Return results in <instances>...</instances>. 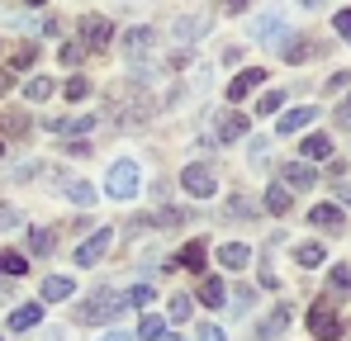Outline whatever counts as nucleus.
Listing matches in <instances>:
<instances>
[{"mask_svg": "<svg viewBox=\"0 0 351 341\" xmlns=\"http://www.w3.org/2000/svg\"><path fill=\"white\" fill-rule=\"evenodd\" d=\"M308 332H313V341H342V318L328 299H318L308 308Z\"/></svg>", "mask_w": 351, "mask_h": 341, "instance_id": "nucleus-1", "label": "nucleus"}, {"mask_svg": "<svg viewBox=\"0 0 351 341\" xmlns=\"http://www.w3.org/2000/svg\"><path fill=\"white\" fill-rule=\"evenodd\" d=\"M123 308H128V303H123L119 294H105V289H100L90 303H81V308H76V323H114Z\"/></svg>", "mask_w": 351, "mask_h": 341, "instance_id": "nucleus-2", "label": "nucleus"}, {"mask_svg": "<svg viewBox=\"0 0 351 341\" xmlns=\"http://www.w3.org/2000/svg\"><path fill=\"white\" fill-rule=\"evenodd\" d=\"M138 185H143L138 162H114V166H110V175H105V190H110L114 199H133V194H138Z\"/></svg>", "mask_w": 351, "mask_h": 341, "instance_id": "nucleus-3", "label": "nucleus"}, {"mask_svg": "<svg viewBox=\"0 0 351 341\" xmlns=\"http://www.w3.org/2000/svg\"><path fill=\"white\" fill-rule=\"evenodd\" d=\"M180 190H185L190 199H214L219 180H214V170H209V166H185V170H180Z\"/></svg>", "mask_w": 351, "mask_h": 341, "instance_id": "nucleus-4", "label": "nucleus"}, {"mask_svg": "<svg viewBox=\"0 0 351 341\" xmlns=\"http://www.w3.org/2000/svg\"><path fill=\"white\" fill-rule=\"evenodd\" d=\"M110 242H114V232H110V227H95V232L76 247V266H95V261L110 251Z\"/></svg>", "mask_w": 351, "mask_h": 341, "instance_id": "nucleus-5", "label": "nucleus"}, {"mask_svg": "<svg viewBox=\"0 0 351 341\" xmlns=\"http://www.w3.org/2000/svg\"><path fill=\"white\" fill-rule=\"evenodd\" d=\"M81 38H86V48H105V43L114 38V29H110L105 14H86V19H81Z\"/></svg>", "mask_w": 351, "mask_h": 341, "instance_id": "nucleus-6", "label": "nucleus"}, {"mask_svg": "<svg viewBox=\"0 0 351 341\" xmlns=\"http://www.w3.org/2000/svg\"><path fill=\"white\" fill-rule=\"evenodd\" d=\"M261 81H266V71H261V66H247L242 76H233V81H228V100H233V105H242V100L261 86Z\"/></svg>", "mask_w": 351, "mask_h": 341, "instance_id": "nucleus-7", "label": "nucleus"}, {"mask_svg": "<svg viewBox=\"0 0 351 341\" xmlns=\"http://www.w3.org/2000/svg\"><path fill=\"white\" fill-rule=\"evenodd\" d=\"M256 38L276 48V43H285V38H290V29H285V19H280V14H261V19H256Z\"/></svg>", "mask_w": 351, "mask_h": 341, "instance_id": "nucleus-8", "label": "nucleus"}, {"mask_svg": "<svg viewBox=\"0 0 351 341\" xmlns=\"http://www.w3.org/2000/svg\"><path fill=\"white\" fill-rule=\"evenodd\" d=\"M247 261H252V247H247V242H223V247H219V266H223V270L237 275Z\"/></svg>", "mask_w": 351, "mask_h": 341, "instance_id": "nucleus-9", "label": "nucleus"}, {"mask_svg": "<svg viewBox=\"0 0 351 341\" xmlns=\"http://www.w3.org/2000/svg\"><path fill=\"white\" fill-rule=\"evenodd\" d=\"M204 261H209V247H204V242H185V247H180V256H176L171 266L195 270V275H199V270H204Z\"/></svg>", "mask_w": 351, "mask_h": 341, "instance_id": "nucleus-10", "label": "nucleus"}, {"mask_svg": "<svg viewBox=\"0 0 351 341\" xmlns=\"http://www.w3.org/2000/svg\"><path fill=\"white\" fill-rule=\"evenodd\" d=\"M308 223H313V227H328V232H342L347 218H342V209H337V204H313V209H308Z\"/></svg>", "mask_w": 351, "mask_h": 341, "instance_id": "nucleus-11", "label": "nucleus"}, {"mask_svg": "<svg viewBox=\"0 0 351 341\" xmlns=\"http://www.w3.org/2000/svg\"><path fill=\"white\" fill-rule=\"evenodd\" d=\"M299 152H304L308 166H313V162H328V157H332V138H328V133H308Z\"/></svg>", "mask_w": 351, "mask_h": 341, "instance_id": "nucleus-12", "label": "nucleus"}, {"mask_svg": "<svg viewBox=\"0 0 351 341\" xmlns=\"http://www.w3.org/2000/svg\"><path fill=\"white\" fill-rule=\"evenodd\" d=\"M199 299H204V308H228V289L219 275H204L199 280Z\"/></svg>", "mask_w": 351, "mask_h": 341, "instance_id": "nucleus-13", "label": "nucleus"}, {"mask_svg": "<svg viewBox=\"0 0 351 341\" xmlns=\"http://www.w3.org/2000/svg\"><path fill=\"white\" fill-rule=\"evenodd\" d=\"M313 105H299V110H290V114H280V123H276V133H299V128H308L313 123Z\"/></svg>", "mask_w": 351, "mask_h": 341, "instance_id": "nucleus-14", "label": "nucleus"}, {"mask_svg": "<svg viewBox=\"0 0 351 341\" xmlns=\"http://www.w3.org/2000/svg\"><path fill=\"white\" fill-rule=\"evenodd\" d=\"M285 327H290V308L280 303V308H276V313H271V318H266V323L256 327V337H252V341H271V337H280Z\"/></svg>", "mask_w": 351, "mask_h": 341, "instance_id": "nucleus-15", "label": "nucleus"}, {"mask_svg": "<svg viewBox=\"0 0 351 341\" xmlns=\"http://www.w3.org/2000/svg\"><path fill=\"white\" fill-rule=\"evenodd\" d=\"M147 48H152V29H147V24H138V29L123 34V53H128V57H143Z\"/></svg>", "mask_w": 351, "mask_h": 341, "instance_id": "nucleus-16", "label": "nucleus"}, {"mask_svg": "<svg viewBox=\"0 0 351 341\" xmlns=\"http://www.w3.org/2000/svg\"><path fill=\"white\" fill-rule=\"evenodd\" d=\"M280 180L294 185V190H308L313 185V166L308 162H290V166H280Z\"/></svg>", "mask_w": 351, "mask_h": 341, "instance_id": "nucleus-17", "label": "nucleus"}, {"mask_svg": "<svg viewBox=\"0 0 351 341\" xmlns=\"http://www.w3.org/2000/svg\"><path fill=\"white\" fill-rule=\"evenodd\" d=\"M294 261H299L304 270H313V266L328 261V251H323V242H299V247H294Z\"/></svg>", "mask_w": 351, "mask_h": 341, "instance_id": "nucleus-18", "label": "nucleus"}, {"mask_svg": "<svg viewBox=\"0 0 351 341\" xmlns=\"http://www.w3.org/2000/svg\"><path fill=\"white\" fill-rule=\"evenodd\" d=\"M38 318H43V308L38 303H24V308L10 313V332H29V327H38Z\"/></svg>", "mask_w": 351, "mask_h": 341, "instance_id": "nucleus-19", "label": "nucleus"}, {"mask_svg": "<svg viewBox=\"0 0 351 341\" xmlns=\"http://www.w3.org/2000/svg\"><path fill=\"white\" fill-rule=\"evenodd\" d=\"M71 294H76V284L66 280V275H48V280H43V299H48V303H62V299H71Z\"/></svg>", "mask_w": 351, "mask_h": 341, "instance_id": "nucleus-20", "label": "nucleus"}, {"mask_svg": "<svg viewBox=\"0 0 351 341\" xmlns=\"http://www.w3.org/2000/svg\"><path fill=\"white\" fill-rule=\"evenodd\" d=\"M48 128H53V133H90L95 118H90V114H71V118H53Z\"/></svg>", "mask_w": 351, "mask_h": 341, "instance_id": "nucleus-21", "label": "nucleus"}, {"mask_svg": "<svg viewBox=\"0 0 351 341\" xmlns=\"http://www.w3.org/2000/svg\"><path fill=\"white\" fill-rule=\"evenodd\" d=\"M66 199L81 204V209H90V204H95V185H90V180H66Z\"/></svg>", "mask_w": 351, "mask_h": 341, "instance_id": "nucleus-22", "label": "nucleus"}, {"mask_svg": "<svg viewBox=\"0 0 351 341\" xmlns=\"http://www.w3.org/2000/svg\"><path fill=\"white\" fill-rule=\"evenodd\" d=\"M204 29H209V19H195V14H190V19H176V38H180V43H195V38H199V34H204Z\"/></svg>", "mask_w": 351, "mask_h": 341, "instance_id": "nucleus-23", "label": "nucleus"}, {"mask_svg": "<svg viewBox=\"0 0 351 341\" xmlns=\"http://www.w3.org/2000/svg\"><path fill=\"white\" fill-rule=\"evenodd\" d=\"M167 337V323L157 318V313H143V323H138V341H162Z\"/></svg>", "mask_w": 351, "mask_h": 341, "instance_id": "nucleus-24", "label": "nucleus"}, {"mask_svg": "<svg viewBox=\"0 0 351 341\" xmlns=\"http://www.w3.org/2000/svg\"><path fill=\"white\" fill-rule=\"evenodd\" d=\"M53 242H58V237H53L48 227H29V251H34V256H48Z\"/></svg>", "mask_w": 351, "mask_h": 341, "instance_id": "nucleus-25", "label": "nucleus"}, {"mask_svg": "<svg viewBox=\"0 0 351 341\" xmlns=\"http://www.w3.org/2000/svg\"><path fill=\"white\" fill-rule=\"evenodd\" d=\"M167 313H171V323H185V318L195 313V299H190V294H171V303H167Z\"/></svg>", "mask_w": 351, "mask_h": 341, "instance_id": "nucleus-26", "label": "nucleus"}, {"mask_svg": "<svg viewBox=\"0 0 351 341\" xmlns=\"http://www.w3.org/2000/svg\"><path fill=\"white\" fill-rule=\"evenodd\" d=\"M53 90H58V86H53V76H34V81L24 86V95H29V100H48Z\"/></svg>", "mask_w": 351, "mask_h": 341, "instance_id": "nucleus-27", "label": "nucleus"}, {"mask_svg": "<svg viewBox=\"0 0 351 341\" xmlns=\"http://www.w3.org/2000/svg\"><path fill=\"white\" fill-rule=\"evenodd\" d=\"M266 209H271V214H285V209H290V190H285V185H271V190H266Z\"/></svg>", "mask_w": 351, "mask_h": 341, "instance_id": "nucleus-28", "label": "nucleus"}, {"mask_svg": "<svg viewBox=\"0 0 351 341\" xmlns=\"http://www.w3.org/2000/svg\"><path fill=\"white\" fill-rule=\"evenodd\" d=\"M24 270H29V261L19 251H0V275H24Z\"/></svg>", "mask_w": 351, "mask_h": 341, "instance_id": "nucleus-29", "label": "nucleus"}, {"mask_svg": "<svg viewBox=\"0 0 351 341\" xmlns=\"http://www.w3.org/2000/svg\"><path fill=\"white\" fill-rule=\"evenodd\" d=\"M219 133H223V138H228V142H233V138H247V114H228V118H223V128H219Z\"/></svg>", "mask_w": 351, "mask_h": 341, "instance_id": "nucleus-30", "label": "nucleus"}, {"mask_svg": "<svg viewBox=\"0 0 351 341\" xmlns=\"http://www.w3.org/2000/svg\"><path fill=\"white\" fill-rule=\"evenodd\" d=\"M123 303H128V308H147V303H152V289H147V284H133V289L123 294Z\"/></svg>", "mask_w": 351, "mask_h": 341, "instance_id": "nucleus-31", "label": "nucleus"}, {"mask_svg": "<svg viewBox=\"0 0 351 341\" xmlns=\"http://www.w3.org/2000/svg\"><path fill=\"white\" fill-rule=\"evenodd\" d=\"M24 128H29V118H24V114H0V133H10V138H14V133H24Z\"/></svg>", "mask_w": 351, "mask_h": 341, "instance_id": "nucleus-32", "label": "nucleus"}, {"mask_svg": "<svg viewBox=\"0 0 351 341\" xmlns=\"http://www.w3.org/2000/svg\"><path fill=\"white\" fill-rule=\"evenodd\" d=\"M86 95H90V81L86 76H71L66 81V100H86Z\"/></svg>", "mask_w": 351, "mask_h": 341, "instance_id": "nucleus-33", "label": "nucleus"}, {"mask_svg": "<svg viewBox=\"0 0 351 341\" xmlns=\"http://www.w3.org/2000/svg\"><path fill=\"white\" fill-rule=\"evenodd\" d=\"M313 53H318V48H313L308 38H299V43H290V48H285V57H290V62H304V57H313Z\"/></svg>", "mask_w": 351, "mask_h": 341, "instance_id": "nucleus-34", "label": "nucleus"}, {"mask_svg": "<svg viewBox=\"0 0 351 341\" xmlns=\"http://www.w3.org/2000/svg\"><path fill=\"white\" fill-rule=\"evenodd\" d=\"M280 105H285V95H280V90H271V95H261V105H256V110H261V114H280Z\"/></svg>", "mask_w": 351, "mask_h": 341, "instance_id": "nucleus-35", "label": "nucleus"}, {"mask_svg": "<svg viewBox=\"0 0 351 341\" xmlns=\"http://www.w3.org/2000/svg\"><path fill=\"white\" fill-rule=\"evenodd\" d=\"M332 289H351V266H332Z\"/></svg>", "mask_w": 351, "mask_h": 341, "instance_id": "nucleus-36", "label": "nucleus"}, {"mask_svg": "<svg viewBox=\"0 0 351 341\" xmlns=\"http://www.w3.org/2000/svg\"><path fill=\"white\" fill-rule=\"evenodd\" d=\"M228 308H237V313H247V308H252V289H237V294H233V303H228Z\"/></svg>", "mask_w": 351, "mask_h": 341, "instance_id": "nucleus-37", "label": "nucleus"}, {"mask_svg": "<svg viewBox=\"0 0 351 341\" xmlns=\"http://www.w3.org/2000/svg\"><path fill=\"white\" fill-rule=\"evenodd\" d=\"M5 227H19V214H14L10 204H0V232H5Z\"/></svg>", "mask_w": 351, "mask_h": 341, "instance_id": "nucleus-38", "label": "nucleus"}, {"mask_svg": "<svg viewBox=\"0 0 351 341\" xmlns=\"http://www.w3.org/2000/svg\"><path fill=\"white\" fill-rule=\"evenodd\" d=\"M34 57H38V48H34V43H24V48H19V53H14V66H29V62H34Z\"/></svg>", "mask_w": 351, "mask_h": 341, "instance_id": "nucleus-39", "label": "nucleus"}, {"mask_svg": "<svg viewBox=\"0 0 351 341\" xmlns=\"http://www.w3.org/2000/svg\"><path fill=\"white\" fill-rule=\"evenodd\" d=\"M332 24H337V34H342V38H351V10H337V19H332Z\"/></svg>", "mask_w": 351, "mask_h": 341, "instance_id": "nucleus-40", "label": "nucleus"}, {"mask_svg": "<svg viewBox=\"0 0 351 341\" xmlns=\"http://www.w3.org/2000/svg\"><path fill=\"white\" fill-rule=\"evenodd\" d=\"M199 341H228V337H223L214 323H204V327H199Z\"/></svg>", "mask_w": 351, "mask_h": 341, "instance_id": "nucleus-41", "label": "nucleus"}, {"mask_svg": "<svg viewBox=\"0 0 351 341\" xmlns=\"http://www.w3.org/2000/svg\"><path fill=\"white\" fill-rule=\"evenodd\" d=\"M228 214H237V218H252V204H247V199H233V204H228Z\"/></svg>", "mask_w": 351, "mask_h": 341, "instance_id": "nucleus-42", "label": "nucleus"}, {"mask_svg": "<svg viewBox=\"0 0 351 341\" xmlns=\"http://www.w3.org/2000/svg\"><path fill=\"white\" fill-rule=\"evenodd\" d=\"M62 62H66V66H76V62H81V48H76V43H66V48H62Z\"/></svg>", "mask_w": 351, "mask_h": 341, "instance_id": "nucleus-43", "label": "nucleus"}, {"mask_svg": "<svg viewBox=\"0 0 351 341\" xmlns=\"http://www.w3.org/2000/svg\"><path fill=\"white\" fill-rule=\"evenodd\" d=\"M252 162H256V166L266 162V138H256V142H252Z\"/></svg>", "mask_w": 351, "mask_h": 341, "instance_id": "nucleus-44", "label": "nucleus"}, {"mask_svg": "<svg viewBox=\"0 0 351 341\" xmlns=\"http://www.w3.org/2000/svg\"><path fill=\"white\" fill-rule=\"evenodd\" d=\"M337 118H342V123H347V128H351V95H347V100H342V110H337Z\"/></svg>", "mask_w": 351, "mask_h": 341, "instance_id": "nucleus-45", "label": "nucleus"}, {"mask_svg": "<svg viewBox=\"0 0 351 341\" xmlns=\"http://www.w3.org/2000/svg\"><path fill=\"white\" fill-rule=\"evenodd\" d=\"M100 341H133L128 332H110V337H100Z\"/></svg>", "mask_w": 351, "mask_h": 341, "instance_id": "nucleus-46", "label": "nucleus"}, {"mask_svg": "<svg viewBox=\"0 0 351 341\" xmlns=\"http://www.w3.org/2000/svg\"><path fill=\"white\" fill-rule=\"evenodd\" d=\"M5 90H10V71H0V95H5Z\"/></svg>", "mask_w": 351, "mask_h": 341, "instance_id": "nucleus-47", "label": "nucleus"}, {"mask_svg": "<svg viewBox=\"0 0 351 341\" xmlns=\"http://www.w3.org/2000/svg\"><path fill=\"white\" fill-rule=\"evenodd\" d=\"M223 5H228V10H247V0H223Z\"/></svg>", "mask_w": 351, "mask_h": 341, "instance_id": "nucleus-48", "label": "nucleus"}, {"mask_svg": "<svg viewBox=\"0 0 351 341\" xmlns=\"http://www.w3.org/2000/svg\"><path fill=\"white\" fill-rule=\"evenodd\" d=\"M304 5H308V10H313V5H323V0H304Z\"/></svg>", "mask_w": 351, "mask_h": 341, "instance_id": "nucleus-49", "label": "nucleus"}, {"mask_svg": "<svg viewBox=\"0 0 351 341\" xmlns=\"http://www.w3.org/2000/svg\"><path fill=\"white\" fill-rule=\"evenodd\" d=\"M162 341H180V337H162Z\"/></svg>", "mask_w": 351, "mask_h": 341, "instance_id": "nucleus-50", "label": "nucleus"}, {"mask_svg": "<svg viewBox=\"0 0 351 341\" xmlns=\"http://www.w3.org/2000/svg\"><path fill=\"white\" fill-rule=\"evenodd\" d=\"M0 157H5V142H0Z\"/></svg>", "mask_w": 351, "mask_h": 341, "instance_id": "nucleus-51", "label": "nucleus"}, {"mask_svg": "<svg viewBox=\"0 0 351 341\" xmlns=\"http://www.w3.org/2000/svg\"><path fill=\"white\" fill-rule=\"evenodd\" d=\"M29 5H43V0H29Z\"/></svg>", "mask_w": 351, "mask_h": 341, "instance_id": "nucleus-52", "label": "nucleus"}]
</instances>
